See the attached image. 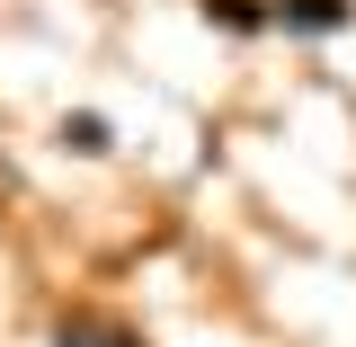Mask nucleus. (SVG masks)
<instances>
[{"mask_svg":"<svg viewBox=\"0 0 356 347\" xmlns=\"http://www.w3.org/2000/svg\"><path fill=\"white\" fill-rule=\"evenodd\" d=\"M107 143H116V134H107V116H63V152H89V161H98Z\"/></svg>","mask_w":356,"mask_h":347,"instance_id":"2","label":"nucleus"},{"mask_svg":"<svg viewBox=\"0 0 356 347\" xmlns=\"http://www.w3.org/2000/svg\"><path fill=\"white\" fill-rule=\"evenodd\" d=\"M205 18H214V27H241V36H250V27H267L259 0H205Z\"/></svg>","mask_w":356,"mask_h":347,"instance_id":"3","label":"nucleus"},{"mask_svg":"<svg viewBox=\"0 0 356 347\" xmlns=\"http://www.w3.org/2000/svg\"><path fill=\"white\" fill-rule=\"evenodd\" d=\"M267 27H285V36H339V27H356V0H267Z\"/></svg>","mask_w":356,"mask_h":347,"instance_id":"1","label":"nucleus"}]
</instances>
